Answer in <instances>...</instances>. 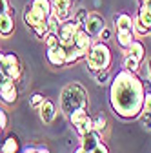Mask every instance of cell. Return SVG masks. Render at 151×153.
<instances>
[{"label":"cell","instance_id":"7a4b0ae2","mask_svg":"<svg viewBox=\"0 0 151 153\" xmlns=\"http://www.w3.org/2000/svg\"><path fill=\"white\" fill-rule=\"evenodd\" d=\"M60 111L69 115L71 111L78 109V108H87L89 106V97H87V89L80 82H69L62 88L60 91Z\"/></svg>","mask_w":151,"mask_h":153},{"label":"cell","instance_id":"7402d4cb","mask_svg":"<svg viewBox=\"0 0 151 153\" xmlns=\"http://www.w3.org/2000/svg\"><path fill=\"white\" fill-rule=\"evenodd\" d=\"M133 40H135V35L133 33H117V44L124 51H127V48L131 46Z\"/></svg>","mask_w":151,"mask_h":153},{"label":"cell","instance_id":"ac0fdd59","mask_svg":"<svg viewBox=\"0 0 151 153\" xmlns=\"http://www.w3.org/2000/svg\"><path fill=\"white\" fill-rule=\"evenodd\" d=\"M84 56H86V55H84L77 46H75V44H73V46H67V48H66V66L77 64L78 60L84 59Z\"/></svg>","mask_w":151,"mask_h":153},{"label":"cell","instance_id":"f546056e","mask_svg":"<svg viewBox=\"0 0 151 153\" xmlns=\"http://www.w3.org/2000/svg\"><path fill=\"white\" fill-rule=\"evenodd\" d=\"M46 100V97L42 93H33V95H29V104H31V108H36L38 109V106L42 104Z\"/></svg>","mask_w":151,"mask_h":153},{"label":"cell","instance_id":"74e56055","mask_svg":"<svg viewBox=\"0 0 151 153\" xmlns=\"http://www.w3.org/2000/svg\"><path fill=\"white\" fill-rule=\"evenodd\" d=\"M147 76H149V80H151V56H149V59H147Z\"/></svg>","mask_w":151,"mask_h":153},{"label":"cell","instance_id":"7bdbcfd3","mask_svg":"<svg viewBox=\"0 0 151 153\" xmlns=\"http://www.w3.org/2000/svg\"><path fill=\"white\" fill-rule=\"evenodd\" d=\"M146 2H147V0H140V4H146Z\"/></svg>","mask_w":151,"mask_h":153},{"label":"cell","instance_id":"4fadbf2b","mask_svg":"<svg viewBox=\"0 0 151 153\" xmlns=\"http://www.w3.org/2000/svg\"><path fill=\"white\" fill-rule=\"evenodd\" d=\"M100 142H102V135L98 131H95V129H89L87 133H84V135L80 137V148H84L86 151L95 149Z\"/></svg>","mask_w":151,"mask_h":153},{"label":"cell","instance_id":"2e32d148","mask_svg":"<svg viewBox=\"0 0 151 153\" xmlns=\"http://www.w3.org/2000/svg\"><path fill=\"white\" fill-rule=\"evenodd\" d=\"M93 42H95V38L89 36L84 29H80V31L77 33V36H75V46H77V48H78L84 55H87V51L91 49Z\"/></svg>","mask_w":151,"mask_h":153},{"label":"cell","instance_id":"30bf717a","mask_svg":"<svg viewBox=\"0 0 151 153\" xmlns=\"http://www.w3.org/2000/svg\"><path fill=\"white\" fill-rule=\"evenodd\" d=\"M46 59L53 68H64L66 66V48L56 46V48H47Z\"/></svg>","mask_w":151,"mask_h":153},{"label":"cell","instance_id":"9a60e30c","mask_svg":"<svg viewBox=\"0 0 151 153\" xmlns=\"http://www.w3.org/2000/svg\"><path fill=\"white\" fill-rule=\"evenodd\" d=\"M20 140L15 133L7 135L2 142H0V153H20Z\"/></svg>","mask_w":151,"mask_h":153},{"label":"cell","instance_id":"8d00e7d4","mask_svg":"<svg viewBox=\"0 0 151 153\" xmlns=\"http://www.w3.org/2000/svg\"><path fill=\"white\" fill-rule=\"evenodd\" d=\"M20 153H38V146H26L20 149Z\"/></svg>","mask_w":151,"mask_h":153},{"label":"cell","instance_id":"83f0119b","mask_svg":"<svg viewBox=\"0 0 151 153\" xmlns=\"http://www.w3.org/2000/svg\"><path fill=\"white\" fill-rule=\"evenodd\" d=\"M36 36L40 38V40H44V38L47 36V33H49V26H47V22H44V24H40V26H36L35 29H31Z\"/></svg>","mask_w":151,"mask_h":153},{"label":"cell","instance_id":"3957f363","mask_svg":"<svg viewBox=\"0 0 151 153\" xmlns=\"http://www.w3.org/2000/svg\"><path fill=\"white\" fill-rule=\"evenodd\" d=\"M86 60V66L91 73H97L100 69H109L111 68V62H113V55H111V49L106 42H93L91 49L87 51V55L84 56Z\"/></svg>","mask_w":151,"mask_h":153},{"label":"cell","instance_id":"8992f818","mask_svg":"<svg viewBox=\"0 0 151 153\" xmlns=\"http://www.w3.org/2000/svg\"><path fill=\"white\" fill-rule=\"evenodd\" d=\"M104 27H106V20H104V16H102V15H98V13H95V11H89L87 18H86L84 24H82V29H84L89 36H93V38H97V36H98V33H100Z\"/></svg>","mask_w":151,"mask_h":153},{"label":"cell","instance_id":"4dcf8cb0","mask_svg":"<svg viewBox=\"0 0 151 153\" xmlns=\"http://www.w3.org/2000/svg\"><path fill=\"white\" fill-rule=\"evenodd\" d=\"M142 113H151V89H146L144 104H142Z\"/></svg>","mask_w":151,"mask_h":153},{"label":"cell","instance_id":"6da1fadb","mask_svg":"<svg viewBox=\"0 0 151 153\" xmlns=\"http://www.w3.org/2000/svg\"><path fill=\"white\" fill-rule=\"evenodd\" d=\"M146 88L140 76L129 69H120L109 86V106L122 120L138 119L142 113Z\"/></svg>","mask_w":151,"mask_h":153},{"label":"cell","instance_id":"d4e9b609","mask_svg":"<svg viewBox=\"0 0 151 153\" xmlns=\"http://www.w3.org/2000/svg\"><path fill=\"white\" fill-rule=\"evenodd\" d=\"M46 22H47V26H49V31H53V33H58V31H60L62 22L58 20V16H56L55 13H51V15L46 18Z\"/></svg>","mask_w":151,"mask_h":153},{"label":"cell","instance_id":"d590c367","mask_svg":"<svg viewBox=\"0 0 151 153\" xmlns=\"http://www.w3.org/2000/svg\"><path fill=\"white\" fill-rule=\"evenodd\" d=\"M89 153H109V148H107V146H106L104 142H100V144H98V146H97L95 149H91Z\"/></svg>","mask_w":151,"mask_h":153},{"label":"cell","instance_id":"603a6c76","mask_svg":"<svg viewBox=\"0 0 151 153\" xmlns=\"http://www.w3.org/2000/svg\"><path fill=\"white\" fill-rule=\"evenodd\" d=\"M93 129L98 131L100 135H104V133L107 131V119L104 117V115H97V117H93Z\"/></svg>","mask_w":151,"mask_h":153},{"label":"cell","instance_id":"8fae6325","mask_svg":"<svg viewBox=\"0 0 151 153\" xmlns=\"http://www.w3.org/2000/svg\"><path fill=\"white\" fill-rule=\"evenodd\" d=\"M38 115H40V120L44 124H51L56 117V104L49 99H46L40 106H38Z\"/></svg>","mask_w":151,"mask_h":153},{"label":"cell","instance_id":"b9f144b4","mask_svg":"<svg viewBox=\"0 0 151 153\" xmlns=\"http://www.w3.org/2000/svg\"><path fill=\"white\" fill-rule=\"evenodd\" d=\"M146 6H147V9L151 11V0H147V2H146Z\"/></svg>","mask_w":151,"mask_h":153},{"label":"cell","instance_id":"d6986e66","mask_svg":"<svg viewBox=\"0 0 151 153\" xmlns=\"http://www.w3.org/2000/svg\"><path fill=\"white\" fill-rule=\"evenodd\" d=\"M38 13H42L46 18L53 13V6H51V0H31L29 2Z\"/></svg>","mask_w":151,"mask_h":153},{"label":"cell","instance_id":"d6a6232c","mask_svg":"<svg viewBox=\"0 0 151 153\" xmlns=\"http://www.w3.org/2000/svg\"><path fill=\"white\" fill-rule=\"evenodd\" d=\"M7 124H9V117H7V113L0 108V129L4 131V129L7 128Z\"/></svg>","mask_w":151,"mask_h":153},{"label":"cell","instance_id":"52a82bcc","mask_svg":"<svg viewBox=\"0 0 151 153\" xmlns=\"http://www.w3.org/2000/svg\"><path fill=\"white\" fill-rule=\"evenodd\" d=\"M0 100L4 104L11 106L18 100V88H16V82L11 80V79H6V82L0 86Z\"/></svg>","mask_w":151,"mask_h":153},{"label":"cell","instance_id":"44dd1931","mask_svg":"<svg viewBox=\"0 0 151 153\" xmlns=\"http://www.w3.org/2000/svg\"><path fill=\"white\" fill-rule=\"evenodd\" d=\"M135 15L138 16V20H140L147 29H151V11L147 9V6H146V4H140L138 11H137Z\"/></svg>","mask_w":151,"mask_h":153},{"label":"cell","instance_id":"ab89813d","mask_svg":"<svg viewBox=\"0 0 151 153\" xmlns=\"http://www.w3.org/2000/svg\"><path fill=\"white\" fill-rule=\"evenodd\" d=\"M38 153H51L46 146H38Z\"/></svg>","mask_w":151,"mask_h":153},{"label":"cell","instance_id":"277c9868","mask_svg":"<svg viewBox=\"0 0 151 153\" xmlns=\"http://www.w3.org/2000/svg\"><path fill=\"white\" fill-rule=\"evenodd\" d=\"M7 79L15 80V82H20L22 76H24V66L22 60L18 59V55L13 51H6V59H4V69Z\"/></svg>","mask_w":151,"mask_h":153},{"label":"cell","instance_id":"f1b7e54d","mask_svg":"<svg viewBox=\"0 0 151 153\" xmlns=\"http://www.w3.org/2000/svg\"><path fill=\"white\" fill-rule=\"evenodd\" d=\"M95 80H97V84H100V86L107 84V82H109V69H100V71H97V73H95Z\"/></svg>","mask_w":151,"mask_h":153},{"label":"cell","instance_id":"e575fe53","mask_svg":"<svg viewBox=\"0 0 151 153\" xmlns=\"http://www.w3.org/2000/svg\"><path fill=\"white\" fill-rule=\"evenodd\" d=\"M6 13H11L9 0H0V15H6Z\"/></svg>","mask_w":151,"mask_h":153},{"label":"cell","instance_id":"4316f807","mask_svg":"<svg viewBox=\"0 0 151 153\" xmlns=\"http://www.w3.org/2000/svg\"><path fill=\"white\" fill-rule=\"evenodd\" d=\"M44 42H46V48H56V46H60L58 33H53V31H49V33H47V36L44 38Z\"/></svg>","mask_w":151,"mask_h":153},{"label":"cell","instance_id":"e0dca14e","mask_svg":"<svg viewBox=\"0 0 151 153\" xmlns=\"http://www.w3.org/2000/svg\"><path fill=\"white\" fill-rule=\"evenodd\" d=\"M126 55H131V56H135V59L138 62H144L146 60V46L138 40V38H135L133 42H131V46L127 48Z\"/></svg>","mask_w":151,"mask_h":153},{"label":"cell","instance_id":"ba28073f","mask_svg":"<svg viewBox=\"0 0 151 153\" xmlns=\"http://www.w3.org/2000/svg\"><path fill=\"white\" fill-rule=\"evenodd\" d=\"M53 13L58 16L60 22H66L71 18V7H73V0H51Z\"/></svg>","mask_w":151,"mask_h":153},{"label":"cell","instance_id":"5bb4252c","mask_svg":"<svg viewBox=\"0 0 151 153\" xmlns=\"http://www.w3.org/2000/svg\"><path fill=\"white\" fill-rule=\"evenodd\" d=\"M15 33V18L13 13L0 15V38H11Z\"/></svg>","mask_w":151,"mask_h":153},{"label":"cell","instance_id":"60d3db41","mask_svg":"<svg viewBox=\"0 0 151 153\" xmlns=\"http://www.w3.org/2000/svg\"><path fill=\"white\" fill-rule=\"evenodd\" d=\"M73 153H89V151H86L84 148H80V146H78V148H77V149H75Z\"/></svg>","mask_w":151,"mask_h":153},{"label":"cell","instance_id":"5b68a950","mask_svg":"<svg viewBox=\"0 0 151 153\" xmlns=\"http://www.w3.org/2000/svg\"><path fill=\"white\" fill-rule=\"evenodd\" d=\"M82 29V26L78 22H75L73 18H69V20L62 22L60 26V31H58V40H60V46L67 48V46H73L75 44V36H77V33Z\"/></svg>","mask_w":151,"mask_h":153},{"label":"cell","instance_id":"836d02e7","mask_svg":"<svg viewBox=\"0 0 151 153\" xmlns=\"http://www.w3.org/2000/svg\"><path fill=\"white\" fill-rule=\"evenodd\" d=\"M97 38H98L100 42H107L109 38H111V29H109V27L106 26V27H104V29H102V31L98 33V36H97Z\"/></svg>","mask_w":151,"mask_h":153},{"label":"cell","instance_id":"f35d334b","mask_svg":"<svg viewBox=\"0 0 151 153\" xmlns=\"http://www.w3.org/2000/svg\"><path fill=\"white\" fill-rule=\"evenodd\" d=\"M6 79H7V76H6V73H4V71H0V86H2V84L6 82Z\"/></svg>","mask_w":151,"mask_h":153},{"label":"cell","instance_id":"ffe728a7","mask_svg":"<svg viewBox=\"0 0 151 153\" xmlns=\"http://www.w3.org/2000/svg\"><path fill=\"white\" fill-rule=\"evenodd\" d=\"M133 35H135V38L151 36V29H147V27L138 20V16H137V15H133Z\"/></svg>","mask_w":151,"mask_h":153},{"label":"cell","instance_id":"7c38bea8","mask_svg":"<svg viewBox=\"0 0 151 153\" xmlns=\"http://www.w3.org/2000/svg\"><path fill=\"white\" fill-rule=\"evenodd\" d=\"M117 33H133V16L127 13H118L113 16Z\"/></svg>","mask_w":151,"mask_h":153},{"label":"cell","instance_id":"484cf974","mask_svg":"<svg viewBox=\"0 0 151 153\" xmlns=\"http://www.w3.org/2000/svg\"><path fill=\"white\" fill-rule=\"evenodd\" d=\"M87 15H89V11H87L86 7H78L77 11H75V13L71 15V18H73L75 22H78V24L82 26V24H84V20L87 18Z\"/></svg>","mask_w":151,"mask_h":153},{"label":"cell","instance_id":"cb8c5ba5","mask_svg":"<svg viewBox=\"0 0 151 153\" xmlns=\"http://www.w3.org/2000/svg\"><path fill=\"white\" fill-rule=\"evenodd\" d=\"M140 64H142V62H138L135 56L126 55V56H124V64H122V68H124V69H129V71H133V73H138Z\"/></svg>","mask_w":151,"mask_h":153},{"label":"cell","instance_id":"9c48e42d","mask_svg":"<svg viewBox=\"0 0 151 153\" xmlns=\"http://www.w3.org/2000/svg\"><path fill=\"white\" fill-rule=\"evenodd\" d=\"M22 16H24V22H26V26H27L29 29H35L36 26H40V24L46 22V16H44L42 13H38L31 4H26Z\"/></svg>","mask_w":151,"mask_h":153},{"label":"cell","instance_id":"1f68e13d","mask_svg":"<svg viewBox=\"0 0 151 153\" xmlns=\"http://www.w3.org/2000/svg\"><path fill=\"white\" fill-rule=\"evenodd\" d=\"M138 119H140L142 126H144L147 131H151V113H140V115H138Z\"/></svg>","mask_w":151,"mask_h":153}]
</instances>
